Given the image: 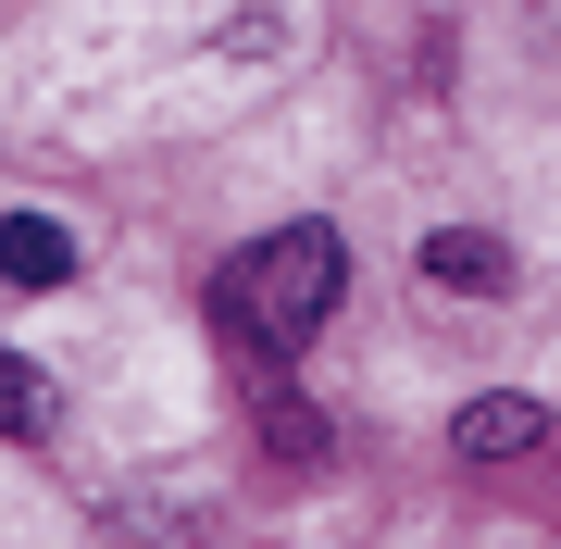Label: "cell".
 <instances>
[{
  "label": "cell",
  "instance_id": "6da1fadb",
  "mask_svg": "<svg viewBox=\"0 0 561 549\" xmlns=\"http://www.w3.org/2000/svg\"><path fill=\"white\" fill-rule=\"evenodd\" d=\"M337 287H350L337 238H324V225H275L262 250L225 263V325L262 338V350H312V325L337 312Z\"/></svg>",
  "mask_w": 561,
  "mask_h": 549
},
{
  "label": "cell",
  "instance_id": "7a4b0ae2",
  "mask_svg": "<svg viewBox=\"0 0 561 549\" xmlns=\"http://www.w3.org/2000/svg\"><path fill=\"white\" fill-rule=\"evenodd\" d=\"M537 437H549V412L524 400V387H500V400H474V412L449 425V449H461V462H524Z\"/></svg>",
  "mask_w": 561,
  "mask_h": 549
},
{
  "label": "cell",
  "instance_id": "3957f363",
  "mask_svg": "<svg viewBox=\"0 0 561 549\" xmlns=\"http://www.w3.org/2000/svg\"><path fill=\"white\" fill-rule=\"evenodd\" d=\"M0 275H13V287H62V275H76V238L38 225V213H13V225H0Z\"/></svg>",
  "mask_w": 561,
  "mask_h": 549
},
{
  "label": "cell",
  "instance_id": "277c9868",
  "mask_svg": "<svg viewBox=\"0 0 561 549\" xmlns=\"http://www.w3.org/2000/svg\"><path fill=\"white\" fill-rule=\"evenodd\" d=\"M424 275H437V287H500V275H512V250H500V238H461V225H437V238H424Z\"/></svg>",
  "mask_w": 561,
  "mask_h": 549
},
{
  "label": "cell",
  "instance_id": "5b68a950",
  "mask_svg": "<svg viewBox=\"0 0 561 549\" xmlns=\"http://www.w3.org/2000/svg\"><path fill=\"white\" fill-rule=\"evenodd\" d=\"M38 425H50V387L25 375L13 350H0V437H38Z\"/></svg>",
  "mask_w": 561,
  "mask_h": 549
}]
</instances>
